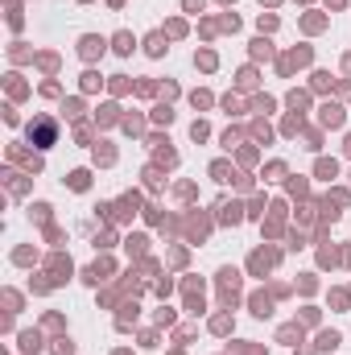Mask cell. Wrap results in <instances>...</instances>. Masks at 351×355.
<instances>
[{"instance_id":"1","label":"cell","mask_w":351,"mask_h":355,"mask_svg":"<svg viewBox=\"0 0 351 355\" xmlns=\"http://www.w3.org/2000/svg\"><path fill=\"white\" fill-rule=\"evenodd\" d=\"M29 137H37V145H42V149H46V145H50V141H54V124H50V120H42V124H37V128H29Z\"/></svg>"}]
</instances>
